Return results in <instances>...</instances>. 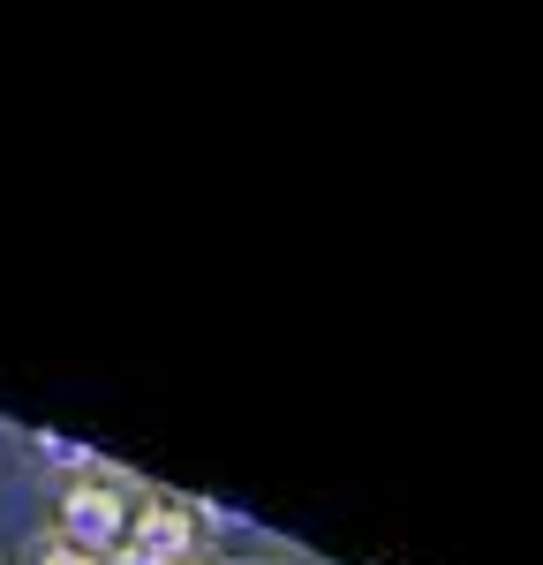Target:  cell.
Here are the masks:
<instances>
[{"instance_id": "obj_1", "label": "cell", "mask_w": 543, "mask_h": 565, "mask_svg": "<svg viewBox=\"0 0 543 565\" xmlns=\"http://www.w3.org/2000/svg\"><path fill=\"white\" fill-rule=\"evenodd\" d=\"M129 482L114 476H91V482H68L61 490V543H76L84 558H114L121 543H129Z\"/></svg>"}, {"instance_id": "obj_2", "label": "cell", "mask_w": 543, "mask_h": 565, "mask_svg": "<svg viewBox=\"0 0 543 565\" xmlns=\"http://www.w3.org/2000/svg\"><path fill=\"white\" fill-rule=\"evenodd\" d=\"M129 551H143V558L159 565H189V551H196V513H181V505H136L129 521Z\"/></svg>"}, {"instance_id": "obj_3", "label": "cell", "mask_w": 543, "mask_h": 565, "mask_svg": "<svg viewBox=\"0 0 543 565\" xmlns=\"http://www.w3.org/2000/svg\"><path fill=\"white\" fill-rule=\"evenodd\" d=\"M39 565H98V558H84V551H76V543H53V551H45Z\"/></svg>"}, {"instance_id": "obj_4", "label": "cell", "mask_w": 543, "mask_h": 565, "mask_svg": "<svg viewBox=\"0 0 543 565\" xmlns=\"http://www.w3.org/2000/svg\"><path fill=\"white\" fill-rule=\"evenodd\" d=\"M114 565H159V558H143V551H129V543H121V551H114Z\"/></svg>"}]
</instances>
